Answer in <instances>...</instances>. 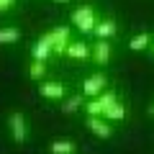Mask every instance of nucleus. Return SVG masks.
<instances>
[{
    "mask_svg": "<svg viewBox=\"0 0 154 154\" xmlns=\"http://www.w3.org/2000/svg\"><path fill=\"white\" fill-rule=\"evenodd\" d=\"M41 38L51 46V51L64 54L67 46H69V41H72V38H69V26H57V28H51V31H46Z\"/></svg>",
    "mask_w": 154,
    "mask_h": 154,
    "instance_id": "obj_1",
    "label": "nucleus"
},
{
    "mask_svg": "<svg viewBox=\"0 0 154 154\" xmlns=\"http://www.w3.org/2000/svg\"><path fill=\"white\" fill-rule=\"evenodd\" d=\"M72 26L80 28L82 33H93L95 26H98V18H95V11L90 5H82V8H77L75 13H72Z\"/></svg>",
    "mask_w": 154,
    "mask_h": 154,
    "instance_id": "obj_2",
    "label": "nucleus"
},
{
    "mask_svg": "<svg viewBox=\"0 0 154 154\" xmlns=\"http://www.w3.org/2000/svg\"><path fill=\"white\" fill-rule=\"evenodd\" d=\"M105 88H108V77L103 75V72H95V75L85 77V82H82V95L85 98H98L100 93H105Z\"/></svg>",
    "mask_w": 154,
    "mask_h": 154,
    "instance_id": "obj_3",
    "label": "nucleus"
},
{
    "mask_svg": "<svg viewBox=\"0 0 154 154\" xmlns=\"http://www.w3.org/2000/svg\"><path fill=\"white\" fill-rule=\"evenodd\" d=\"M113 103H116V93L105 90V93H100L98 98H90L88 103H85V110H88V116H103Z\"/></svg>",
    "mask_w": 154,
    "mask_h": 154,
    "instance_id": "obj_4",
    "label": "nucleus"
},
{
    "mask_svg": "<svg viewBox=\"0 0 154 154\" xmlns=\"http://www.w3.org/2000/svg\"><path fill=\"white\" fill-rule=\"evenodd\" d=\"M8 128H11V136H13L16 144H23L28 139V123H26V116H23L21 110L11 113V118H8Z\"/></svg>",
    "mask_w": 154,
    "mask_h": 154,
    "instance_id": "obj_5",
    "label": "nucleus"
},
{
    "mask_svg": "<svg viewBox=\"0 0 154 154\" xmlns=\"http://www.w3.org/2000/svg\"><path fill=\"white\" fill-rule=\"evenodd\" d=\"M38 93H41V98H46V100H64L67 95H69V90H67L64 82H57V80H41Z\"/></svg>",
    "mask_w": 154,
    "mask_h": 154,
    "instance_id": "obj_6",
    "label": "nucleus"
},
{
    "mask_svg": "<svg viewBox=\"0 0 154 154\" xmlns=\"http://www.w3.org/2000/svg\"><path fill=\"white\" fill-rule=\"evenodd\" d=\"M88 128L98 139H110L113 136V126H110V121L103 118V116H88Z\"/></svg>",
    "mask_w": 154,
    "mask_h": 154,
    "instance_id": "obj_7",
    "label": "nucleus"
},
{
    "mask_svg": "<svg viewBox=\"0 0 154 154\" xmlns=\"http://www.w3.org/2000/svg\"><path fill=\"white\" fill-rule=\"evenodd\" d=\"M93 62L95 64H108L110 62V44H108V38H98L93 44Z\"/></svg>",
    "mask_w": 154,
    "mask_h": 154,
    "instance_id": "obj_8",
    "label": "nucleus"
},
{
    "mask_svg": "<svg viewBox=\"0 0 154 154\" xmlns=\"http://www.w3.org/2000/svg\"><path fill=\"white\" fill-rule=\"evenodd\" d=\"M69 59H88V57H93V46L85 44V41H69V46H67L64 51Z\"/></svg>",
    "mask_w": 154,
    "mask_h": 154,
    "instance_id": "obj_9",
    "label": "nucleus"
},
{
    "mask_svg": "<svg viewBox=\"0 0 154 154\" xmlns=\"http://www.w3.org/2000/svg\"><path fill=\"white\" fill-rule=\"evenodd\" d=\"M116 31H118V26H116L113 18H103V21H98V26H95L93 33H95L98 38H110Z\"/></svg>",
    "mask_w": 154,
    "mask_h": 154,
    "instance_id": "obj_10",
    "label": "nucleus"
},
{
    "mask_svg": "<svg viewBox=\"0 0 154 154\" xmlns=\"http://www.w3.org/2000/svg\"><path fill=\"white\" fill-rule=\"evenodd\" d=\"M126 116H128V108H126L123 103H118V100H116V103L103 113V118H108V121H123Z\"/></svg>",
    "mask_w": 154,
    "mask_h": 154,
    "instance_id": "obj_11",
    "label": "nucleus"
},
{
    "mask_svg": "<svg viewBox=\"0 0 154 154\" xmlns=\"http://www.w3.org/2000/svg\"><path fill=\"white\" fill-rule=\"evenodd\" d=\"M31 57H33V59H41V62H46V59L51 57V46L46 44L44 38H38L36 44L31 46Z\"/></svg>",
    "mask_w": 154,
    "mask_h": 154,
    "instance_id": "obj_12",
    "label": "nucleus"
},
{
    "mask_svg": "<svg viewBox=\"0 0 154 154\" xmlns=\"http://www.w3.org/2000/svg\"><path fill=\"white\" fill-rule=\"evenodd\" d=\"M82 108V95H67L64 100H62V113H75V110Z\"/></svg>",
    "mask_w": 154,
    "mask_h": 154,
    "instance_id": "obj_13",
    "label": "nucleus"
},
{
    "mask_svg": "<svg viewBox=\"0 0 154 154\" xmlns=\"http://www.w3.org/2000/svg\"><path fill=\"white\" fill-rule=\"evenodd\" d=\"M75 144L72 141H67V139H57V141H51V146H49V152L51 154H75Z\"/></svg>",
    "mask_w": 154,
    "mask_h": 154,
    "instance_id": "obj_14",
    "label": "nucleus"
},
{
    "mask_svg": "<svg viewBox=\"0 0 154 154\" xmlns=\"http://www.w3.org/2000/svg\"><path fill=\"white\" fill-rule=\"evenodd\" d=\"M152 41L154 38L149 36V33H136V36L128 41V49L131 51H141V49H146V46H152Z\"/></svg>",
    "mask_w": 154,
    "mask_h": 154,
    "instance_id": "obj_15",
    "label": "nucleus"
},
{
    "mask_svg": "<svg viewBox=\"0 0 154 154\" xmlns=\"http://www.w3.org/2000/svg\"><path fill=\"white\" fill-rule=\"evenodd\" d=\"M28 77H31V80H38V82H41V80L46 77V62H41V59H33V62H31V67H28Z\"/></svg>",
    "mask_w": 154,
    "mask_h": 154,
    "instance_id": "obj_16",
    "label": "nucleus"
},
{
    "mask_svg": "<svg viewBox=\"0 0 154 154\" xmlns=\"http://www.w3.org/2000/svg\"><path fill=\"white\" fill-rule=\"evenodd\" d=\"M16 41H21V31L13 26H5L0 28V44H16Z\"/></svg>",
    "mask_w": 154,
    "mask_h": 154,
    "instance_id": "obj_17",
    "label": "nucleus"
},
{
    "mask_svg": "<svg viewBox=\"0 0 154 154\" xmlns=\"http://www.w3.org/2000/svg\"><path fill=\"white\" fill-rule=\"evenodd\" d=\"M13 5H16V0H0V13H8Z\"/></svg>",
    "mask_w": 154,
    "mask_h": 154,
    "instance_id": "obj_18",
    "label": "nucleus"
},
{
    "mask_svg": "<svg viewBox=\"0 0 154 154\" xmlns=\"http://www.w3.org/2000/svg\"><path fill=\"white\" fill-rule=\"evenodd\" d=\"M149 113H152V118H154V103H152V108H149Z\"/></svg>",
    "mask_w": 154,
    "mask_h": 154,
    "instance_id": "obj_19",
    "label": "nucleus"
},
{
    "mask_svg": "<svg viewBox=\"0 0 154 154\" xmlns=\"http://www.w3.org/2000/svg\"><path fill=\"white\" fill-rule=\"evenodd\" d=\"M152 57H154V41H152Z\"/></svg>",
    "mask_w": 154,
    "mask_h": 154,
    "instance_id": "obj_20",
    "label": "nucleus"
},
{
    "mask_svg": "<svg viewBox=\"0 0 154 154\" xmlns=\"http://www.w3.org/2000/svg\"><path fill=\"white\" fill-rule=\"evenodd\" d=\"M57 3H67V0H57Z\"/></svg>",
    "mask_w": 154,
    "mask_h": 154,
    "instance_id": "obj_21",
    "label": "nucleus"
}]
</instances>
